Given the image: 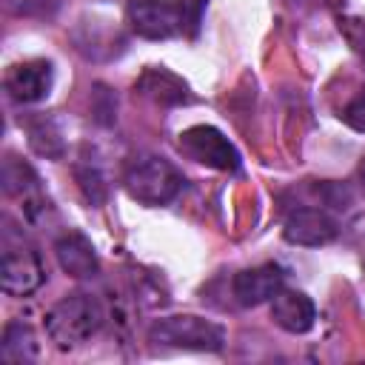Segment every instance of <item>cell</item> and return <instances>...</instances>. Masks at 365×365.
<instances>
[{
  "label": "cell",
  "mask_w": 365,
  "mask_h": 365,
  "mask_svg": "<svg viewBox=\"0 0 365 365\" xmlns=\"http://www.w3.org/2000/svg\"><path fill=\"white\" fill-rule=\"evenodd\" d=\"M134 88L160 106H180L188 100V86L165 68H145V74L137 80Z\"/></svg>",
  "instance_id": "13"
},
{
  "label": "cell",
  "mask_w": 365,
  "mask_h": 365,
  "mask_svg": "<svg viewBox=\"0 0 365 365\" xmlns=\"http://www.w3.org/2000/svg\"><path fill=\"white\" fill-rule=\"evenodd\" d=\"M339 234L336 220L325 208H294L282 225V237L291 245H305V248H319L334 242Z\"/></svg>",
  "instance_id": "7"
},
{
  "label": "cell",
  "mask_w": 365,
  "mask_h": 365,
  "mask_svg": "<svg viewBox=\"0 0 365 365\" xmlns=\"http://www.w3.org/2000/svg\"><path fill=\"white\" fill-rule=\"evenodd\" d=\"M359 54H362V60H365V37H362V43H359Z\"/></svg>",
  "instance_id": "22"
},
{
  "label": "cell",
  "mask_w": 365,
  "mask_h": 365,
  "mask_svg": "<svg viewBox=\"0 0 365 365\" xmlns=\"http://www.w3.org/2000/svg\"><path fill=\"white\" fill-rule=\"evenodd\" d=\"M285 271L274 262L257 265V268H242L231 279V294L242 308H254L262 302H271V297L282 288Z\"/></svg>",
  "instance_id": "9"
},
{
  "label": "cell",
  "mask_w": 365,
  "mask_h": 365,
  "mask_svg": "<svg viewBox=\"0 0 365 365\" xmlns=\"http://www.w3.org/2000/svg\"><path fill=\"white\" fill-rule=\"evenodd\" d=\"M125 17L131 31L145 40H168L182 31L180 6L174 0H128Z\"/></svg>",
  "instance_id": "6"
},
{
  "label": "cell",
  "mask_w": 365,
  "mask_h": 365,
  "mask_svg": "<svg viewBox=\"0 0 365 365\" xmlns=\"http://www.w3.org/2000/svg\"><path fill=\"white\" fill-rule=\"evenodd\" d=\"M106 311L97 302V297L74 291L66 294L63 299H57L48 311H46V334L48 339L60 348V351H74L80 345H86L100 328H103Z\"/></svg>",
  "instance_id": "1"
},
{
  "label": "cell",
  "mask_w": 365,
  "mask_h": 365,
  "mask_svg": "<svg viewBox=\"0 0 365 365\" xmlns=\"http://www.w3.org/2000/svg\"><path fill=\"white\" fill-rule=\"evenodd\" d=\"M26 131H29V145H31L34 154H40V157H46V160H60V157L66 154L63 128H60V123H57L54 117L40 114V117L29 120Z\"/></svg>",
  "instance_id": "16"
},
{
  "label": "cell",
  "mask_w": 365,
  "mask_h": 365,
  "mask_svg": "<svg viewBox=\"0 0 365 365\" xmlns=\"http://www.w3.org/2000/svg\"><path fill=\"white\" fill-rule=\"evenodd\" d=\"M3 6L9 14H17V17H46V14H54L60 0H3Z\"/></svg>",
  "instance_id": "17"
},
{
  "label": "cell",
  "mask_w": 365,
  "mask_h": 365,
  "mask_svg": "<svg viewBox=\"0 0 365 365\" xmlns=\"http://www.w3.org/2000/svg\"><path fill=\"white\" fill-rule=\"evenodd\" d=\"M54 257H57L60 268L74 279H94L100 274L97 251L88 242V237H83L80 231H66L54 242Z\"/></svg>",
  "instance_id": "12"
},
{
  "label": "cell",
  "mask_w": 365,
  "mask_h": 365,
  "mask_svg": "<svg viewBox=\"0 0 365 365\" xmlns=\"http://www.w3.org/2000/svg\"><path fill=\"white\" fill-rule=\"evenodd\" d=\"M271 319L288 334H308L317 322V308H314L311 297L282 285L271 297Z\"/></svg>",
  "instance_id": "11"
},
{
  "label": "cell",
  "mask_w": 365,
  "mask_h": 365,
  "mask_svg": "<svg viewBox=\"0 0 365 365\" xmlns=\"http://www.w3.org/2000/svg\"><path fill=\"white\" fill-rule=\"evenodd\" d=\"M0 356H3V362H14V365L34 362L40 356V342H37L34 328L29 322H23V319H11L3 328Z\"/></svg>",
  "instance_id": "14"
},
{
  "label": "cell",
  "mask_w": 365,
  "mask_h": 365,
  "mask_svg": "<svg viewBox=\"0 0 365 365\" xmlns=\"http://www.w3.org/2000/svg\"><path fill=\"white\" fill-rule=\"evenodd\" d=\"M148 342L160 348H177V351H208L217 354L225 348V328L214 319L197 317V314H177L163 317L148 328Z\"/></svg>",
  "instance_id": "3"
},
{
  "label": "cell",
  "mask_w": 365,
  "mask_h": 365,
  "mask_svg": "<svg viewBox=\"0 0 365 365\" xmlns=\"http://www.w3.org/2000/svg\"><path fill=\"white\" fill-rule=\"evenodd\" d=\"M74 177H77V185L83 191V197L91 202V205H103L106 197H108V177L103 171V163L94 151L83 148L80 160L74 163Z\"/></svg>",
  "instance_id": "15"
},
{
  "label": "cell",
  "mask_w": 365,
  "mask_h": 365,
  "mask_svg": "<svg viewBox=\"0 0 365 365\" xmlns=\"http://www.w3.org/2000/svg\"><path fill=\"white\" fill-rule=\"evenodd\" d=\"M97 97H108V88L106 86H97V91H94ZM94 117H97V123H103V125H108V123H114V117H117V100L111 97L106 106L103 103H97L94 106Z\"/></svg>",
  "instance_id": "20"
},
{
  "label": "cell",
  "mask_w": 365,
  "mask_h": 365,
  "mask_svg": "<svg viewBox=\"0 0 365 365\" xmlns=\"http://www.w3.org/2000/svg\"><path fill=\"white\" fill-rule=\"evenodd\" d=\"M3 86L14 103H40L54 86V68L48 60H23L6 71Z\"/></svg>",
  "instance_id": "8"
},
{
  "label": "cell",
  "mask_w": 365,
  "mask_h": 365,
  "mask_svg": "<svg viewBox=\"0 0 365 365\" xmlns=\"http://www.w3.org/2000/svg\"><path fill=\"white\" fill-rule=\"evenodd\" d=\"M123 185L128 197L143 205H165L182 191L185 177L171 160L160 154H137L125 165Z\"/></svg>",
  "instance_id": "2"
},
{
  "label": "cell",
  "mask_w": 365,
  "mask_h": 365,
  "mask_svg": "<svg viewBox=\"0 0 365 365\" xmlns=\"http://www.w3.org/2000/svg\"><path fill=\"white\" fill-rule=\"evenodd\" d=\"M359 182H362V188H365V163H362V168H359Z\"/></svg>",
  "instance_id": "21"
},
{
  "label": "cell",
  "mask_w": 365,
  "mask_h": 365,
  "mask_svg": "<svg viewBox=\"0 0 365 365\" xmlns=\"http://www.w3.org/2000/svg\"><path fill=\"white\" fill-rule=\"evenodd\" d=\"M46 282V268L40 254L17 237L11 228L3 231V259H0V285L9 297H31Z\"/></svg>",
  "instance_id": "4"
},
{
  "label": "cell",
  "mask_w": 365,
  "mask_h": 365,
  "mask_svg": "<svg viewBox=\"0 0 365 365\" xmlns=\"http://www.w3.org/2000/svg\"><path fill=\"white\" fill-rule=\"evenodd\" d=\"M180 151L191 157L200 165L217 168V171H237L240 168V151L234 143L214 125H191L180 134Z\"/></svg>",
  "instance_id": "5"
},
{
  "label": "cell",
  "mask_w": 365,
  "mask_h": 365,
  "mask_svg": "<svg viewBox=\"0 0 365 365\" xmlns=\"http://www.w3.org/2000/svg\"><path fill=\"white\" fill-rule=\"evenodd\" d=\"M0 180H3V191L9 197H23V205H26V214L29 217H37V214H43L48 208L46 197L40 194V177H37V171L29 163H23L20 157L6 154Z\"/></svg>",
  "instance_id": "10"
},
{
  "label": "cell",
  "mask_w": 365,
  "mask_h": 365,
  "mask_svg": "<svg viewBox=\"0 0 365 365\" xmlns=\"http://www.w3.org/2000/svg\"><path fill=\"white\" fill-rule=\"evenodd\" d=\"M342 120L354 128V131H362L365 134V91H359L342 111Z\"/></svg>",
  "instance_id": "19"
},
{
  "label": "cell",
  "mask_w": 365,
  "mask_h": 365,
  "mask_svg": "<svg viewBox=\"0 0 365 365\" xmlns=\"http://www.w3.org/2000/svg\"><path fill=\"white\" fill-rule=\"evenodd\" d=\"M177 6H180V17H182V31H188L194 37L205 17L208 0H177Z\"/></svg>",
  "instance_id": "18"
}]
</instances>
